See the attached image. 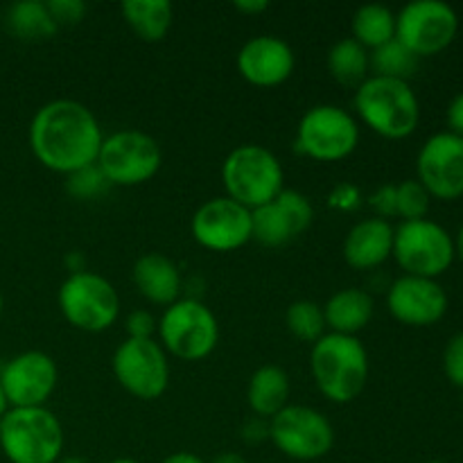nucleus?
<instances>
[{
  "instance_id": "nucleus-1",
  "label": "nucleus",
  "mask_w": 463,
  "mask_h": 463,
  "mask_svg": "<svg viewBox=\"0 0 463 463\" xmlns=\"http://www.w3.org/2000/svg\"><path fill=\"white\" fill-rule=\"evenodd\" d=\"M102 127L86 104L52 99L30 122V149L36 161L59 175L95 165L102 147Z\"/></svg>"
},
{
  "instance_id": "nucleus-2",
  "label": "nucleus",
  "mask_w": 463,
  "mask_h": 463,
  "mask_svg": "<svg viewBox=\"0 0 463 463\" xmlns=\"http://www.w3.org/2000/svg\"><path fill=\"white\" fill-rule=\"evenodd\" d=\"M310 373L326 401L348 405L364 392L369 380V353L360 337L326 333L312 344Z\"/></svg>"
},
{
  "instance_id": "nucleus-3",
  "label": "nucleus",
  "mask_w": 463,
  "mask_h": 463,
  "mask_svg": "<svg viewBox=\"0 0 463 463\" xmlns=\"http://www.w3.org/2000/svg\"><path fill=\"white\" fill-rule=\"evenodd\" d=\"M357 118L364 127L389 140L407 138L420 120V104L410 81L369 75L353 98Z\"/></svg>"
},
{
  "instance_id": "nucleus-4",
  "label": "nucleus",
  "mask_w": 463,
  "mask_h": 463,
  "mask_svg": "<svg viewBox=\"0 0 463 463\" xmlns=\"http://www.w3.org/2000/svg\"><path fill=\"white\" fill-rule=\"evenodd\" d=\"M222 185L226 197L256 211L283 193L285 170L271 149L256 143L238 145L222 163Z\"/></svg>"
},
{
  "instance_id": "nucleus-5",
  "label": "nucleus",
  "mask_w": 463,
  "mask_h": 463,
  "mask_svg": "<svg viewBox=\"0 0 463 463\" xmlns=\"http://www.w3.org/2000/svg\"><path fill=\"white\" fill-rule=\"evenodd\" d=\"M63 443L61 420L48 407H9L0 419V450L9 463H57Z\"/></svg>"
},
{
  "instance_id": "nucleus-6",
  "label": "nucleus",
  "mask_w": 463,
  "mask_h": 463,
  "mask_svg": "<svg viewBox=\"0 0 463 463\" xmlns=\"http://www.w3.org/2000/svg\"><path fill=\"white\" fill-rule=\"evenodd\" d=\"M158 344L181 362H202L220 342V324L199 298H179L158 319Z\"/></svg>"
},
{
  "instance_id": "nucleus-7",
  "label": "nucleus",
  "mask_w": 463,
  "mask_h": 463,
  "mask_svg": "<svg viewBox=\"0 0 463 463\" xmlns=\"http://www.w3.org/2000/svg\"><path fill=\"white\" fill-rule=\"evenodd\" d=\"M360 145V122L337 104H317L298 120L294 147L319 163H337L351 156Z\"/></svg>"
},
{
  "instance_id": "nucleus-8",
  "label": "nucleus",
  "mask_w": 463,
  "mask_h": 463,
  "mask_svg": "<svg viewBox=\"0 0 463 463\" xmlns=\"http://www.w3.org/2000/svg\"><path fill=\"white\" fill-rule=\"evenodd\" d=\"M57 301L63 319L81 333H104L120 317L118 289L104 276L89 269L68 274Z\"/></svg>"
},
{
  "instance_id": "nucleus-9",
  "label": "nucleus",
  "mask_w": 463,
  "mask_h": 463,
  "mask_svg": "<svg viewBox=\"0 0 463 463\" xmlns=\"http://www.w3.org/2000/svg\"><path fill=\"white\" fill-rule=\"evenodd\" d=\"M95 165L102 170L109 185L147 184L158 175L163 165L161 145L154 136L138 129H122L104 136Z\"/></svg>"
},
{
  "instance_id": "nucleus-10",
  "label": "nucleus",
  "mask_w": 463,
  "mask_h": 463,
  "mask_svg": "<svg viewBox=\"0 0 463 463\" xmlns=\"http://www.w3.org/2000/svg\"><path fill=\"white\" fill-rule=\"evenodd\" d=\"M393 258L407 276L434 279L455 262V238L432 220L402 222L393 229Z\"/></svg>"
},
{
  "instance_id": "nucleus-11",
  "label": "nucleus",
  "mask_w": 463,
  "mask_h": 463,
  "mask_svg": "<svg viewBox=\"0 0 463 463\" xmlns=\"http://www.w3.org/2000/svg\"><path fill=\"white\" fill-rule=\"evenodd\" d=\"M269 441L288 459L319 461L333 450L335 428L315 407L288 405L269 419Z\"/></svg>"
},
{
  "instance_id": "nucleus-12",
  "label": "nucleus",
  "mask_w": 463,
  "mask_h": 463,
  "mask_svg": "<svg viewBox=\"0 0 463 463\" xmlns=\"http://www.w3.org/2000/svg\"><path fill=\"white\" fill-rule=\"evenodd\" d=\"M118 384L138 401H156L170 384V362L156 339L127 337L111 360Z\"/></svg>"
},
{
  "instance_id": "nucleus-13",
  "label": "nucleus",
  "mask_w": 463,
  "mask_h": 463,
  "mask_svg": "<svg viewBox=\"0 0 463 463\" xmlns=\"http://www.w3.org/2000/svg\"><path fill=\"white\" fill-rule=\"evenodd\" d=\"M459 32V16L443 0H411L396 14V39L416 57L443 52Z\"/></svg>"
},
{
  "instance_id": "nucleus-14",
  "label": "nucleus",
  "mask_w": 463,
  "mask_h": 463,
  "mask_svg": "<svg viewBox=\"0 0 463 463\" xmlns=\"http://www.w3.org/2000/svg\"><path fill=\"white\" fill-rule=\"evenodd\" d=\"M190 231L199 247L215 253L242 249L251 240V211L224 197L208 199L194 211Z\"/></svg>"
},
{
  "instance_id": "nucleus-15",
  "label": "nucleus",
  "mask_w": 463,
  "mask_h": 463,
  "mask_svg": "<svg viewBox=\"0 0 463 463\" xmlns=\"http://www.w3.org/2000/svg\"><path fill=\"white\" fill-rule=\"evenodd\" d=\"M416 172L430 197L452 202L463 197V138L452 131L430 136L416 158Z\"/></svg>"
},
{
  "instance_id": "nucleus-16",
  "label": "nucleus",
  "mask_w": 463,
  "mask_h": 463,
  "mask_svg": "<svg viewBox=\"0 0 463 463\" xmlns=\"http://www.w3.org/2000/svg\"><path fill=\"white\" fill-rule=\"evenodd\" d=\"M57 383V362L43 351H25L12 357L0 373L9 407H45Z\"/></svg>"
},
{
  "instance_id": "nucleus-17",
  "label": "nucleus",
  "mask_w": 463,
  "mask_h": 463,
  "mask_svg": "<svg viewBox=\"0 0 463 463\" xmlns=\"http://www.w3.org/2000/svg\"><path fill=\"white\" fill-rule=\"evenodd\" d=\"M315 220V206L303 193L285 188L274 202L251 211V240L262 247H283L306 233Z\"/></svg>"
},
{
  "instance_id": "nucleus-18",
  "label": "nucleus",
  "mask_w": 463,
  "mask_h": 463,
  "mask_svg": "<svg viewBox=\"0 0 463 463\" xmlns=\"http://www.w3.org/2000/svg\"><path fill=\"white\" fill-rule=\"evenodd\" d=\"M387 310L401 324L425 328L446 317L448 294L434 279L405 274L389 285Z\"/></svg>"
},
{
  "instance_id": "nucleus-19",
  "label": "nucleus",
  "mask_w": 463,
  "mask_h": 463,
  "mask_svg": "<svg viewBox=\"0 0 463 463\" xmlns=\"http://www.w3.org/2000/svg\"><path fill=\"white\" fill-rule=\"evenodd\" d=\"M297 57L288 41L274 34L249 39L238 52V72L244 81L260 89L280 86L292 77Z\"/></svg>"
},
{
  "instance_id": "nucleus-20",
  "label": "nucleus",
  "mask_w": 463,
  "mask_h": 463,
  "mask_svg": "<svg viewBox=\"0 0 463 463\" xmlns=\"http://www.w3.org/2000/svg\"><path fill=\"white\" fill-rule=\"evenodd\" d=\"M393 253L392 222L366 217L351 226L344 240V260L357 271H369L384 265Z\"/></svg>"
},
{
  "instance_id": "nucleus-21",
  "label": "nucleus",
  "mask_w": 463,
  "mask_h": 463,
  "mask_svg": "<svg viewBox=\"0 0 463 463\" xmlns=\"http://www.w3.org/2000/svg\"><path fill=\"white\" fill-rule=\"evenodd\" d=\"M131 279H134L136 289L145 301L154 303V306H172L181 298V289H184V280H181V271L172 258L163 256V253H145L134 262L131 269Z\"/></svg>"
},
{
  "instance_id": "nucleus-22",
  "label": "nucleus",
  "mask_w": 463,
  "mask_h": 463,
  "mask_svg": "<svg viewBox=\"0 0 463 463\" xmlns=\"http://www.w3.org/2000/svg\"><path fill=\"white\" fill-rule=\"evenodd\" d=\"M375 315V301L371 292L360 288H344L326 301L324 317L328 333L357 337Z\"/></svg>"
},
{
  "instance_id": "nucleus-23",
  "label": "nucleus",
  "mask_w": 463,
  "mask_h": 463,
  "mask_svg": "<svg viewBox=\"0 0 463 463\" xmlns=\"http://www.w3.org/2000/svg\"><path fill=\"white\" fill-rule=\"evenodd\" d=\"M247 402L253 416L274 419L289 405V375L276 364H265L253 371L247 384Z\"/></svg>"
},
{
  "instance_id": "nucleus-24",
  "label": "nucleus",
  "mask_w": 463,
  "mask_h": 463,
  "mask_svg": "<svg viewBox=\"0 0 463 463\" xmlns=\"http://www.w3.org/2000/svg\"><path fill=\"white\" fill-rule=\"evenodd\" d=\"M120 12L134 34L147 43L165 39L175 23V7L170 0H125Z\"/></svg>"
},
{
  "instance_id": "nucleus-25",
  "label": "nucleus",
  "mask_w": 463,
  "mask_h": 463,
  "mask_svg": "<svg viewBox=\"0 0 463 463\" xmlns=\"http://www.w3.org/2000/svg\"><path fill=\"white\" fill-rule=\"evenodd\" d=\"M5 25L21 41H45L57 34L59 25L43 0H18L9 5Z\"/></svg>"
},
{
  "instance_id": "nucleus-26",
  "label": "nucleus",
  "mask_w": 463,
  "mask_h": 463,
  "mask_svg": "<svg viewBox=\"0 0 463 463\" xmlns=\"http://www.w3.org/2000/svg\"><path fill=\"white\" fill-rule=\"evenodd\" d=\"M351 36L371 52L396 39V14L387 5H362L351 18Z\"/></svg>"
},
{
  "instance_id": "nucleus-27",
  "label": "nucleus",
  "mask_w": 463,
  "mask_h": 463,
  "mask_svg": "<svg viewBox=\"0 0 463 463\" xmlns=\"http://www.w3.org/2000/svg\"><path fill=\"white\" fill-rule=\"evenodd\" d=\"M328 72L337 84L348 86V89H357L371 75L369 50L357 43L353 36L339 39L328 50Z\"/></svg>"
},
{
  "instance_id": "nucleus-28",
  "label": "nucleus",
  "mask_w": 463,
  "mask_h": 463,
  "mask_svg": "<svg viewBox=\"0 0 463 463\" xmlns=\"http://www.w3.org/2000/svg\"><path fill=\"white\" fill-rule=\"evenodd\" d=\"M416 66H419V57L411 50H407L398 39L389 41V43L369 52L371 75L375 77L410 81L411 75L416 72Z\"/></svg>"
},
{
  "instance_id": "nucleus-29",
  "label": "nucleus",
  "mask_w": 463,
  "mask_h": 463,
  "mask_svg": "<svg viewBox=\"0 0 463 463\" xmlns=\"http://www.w3.org/2000/svg\"><path fill=\"white\" fill-rule=\"evenodd\" d=\"M285 326H288V330L298 342L306 344L319 342L328 333V328H326L324 306H319L317 301H310V298L294 301L285 310Z\"/></svg>"
},
{
  "instance_id": "nucleus-30",
  "label": "nucleus",
  "mask_w": 463,
  "mask_h": 463,
  "mask_svg": "<svg viewBox=\"0 0 463 463\" xmlns=\"http://www.w3.org/2000/svg\"><path fill=\"white\" fill-rule=\"evenodd\" d=\"M430 202H432V197H430V193L419 179H407L396 185V208L398 217H402V222L425 220L430 211Z\"/></svg>"
},
{
  "instance_id": "nucleus-31",
  "label": "nucleus",
  "mask_w": 463,
  "mask_h": 463,
  "mask_svg": "<svg viewBox=\"0 0 463 463\" xmlns=\"http://www.w3.org/2000/svg\"><path fill=\"white\" fill-rule=\"evenodd\" d=\"M109 188H111V185L104 179L102 170H99L98 165L81 167V170L66 176V190L75 199H98L99 194L107 193Z\"/></svg>"
},
{
  "instance_id": "nucleus-32",
  "label": "nucleus",
  "mask_w": 463,
  "mask_h": 463,
  "mask_svg": "<svg viewBox=\"0 0 463 463\" xmlns=\"http://www.w3.org/2000/svg\"><path fill=\"white\" fill-rule=\"evenodd\" d=\"M443 371L450 384L463 389V333H457L450 337L443 351Z\"/></svg>"
},
{
  "instance_id": "nucleus-33",
  "label": "nucleus",
  "mask_w": 463,
  "mask_h": 463,
  "mask_svg": "<svg viewBox=\"0 0 463 463\" xmlns=\"http://www.w3.org/2000/svg\"><path fill=\"white\" fill-rule=\"evenodd\" d=\"M362 203H364L362 190L355 184H351V181H342L328 194V206L339 213H355Z\"/></svg>"
},
{
  "instance_id": "nucleus-34",
  "label": "nucleus",
  "mask_w": 463,
  "mask_h": 463,
  "mask_svg": "<svg viewBox=\"0 0 463 463\" xmlns=\"http://www.w3.org/2000/svg\"><path fill=\"white\" fill-rule=\"evenodd\" d=\"M366 203L373 211V217L378 220H392V217H398V208H396V185L393 184H384L375 190L373 194H369Z\"/></svg>"
},
{
  "instance_id": "nucleus-35",
  "label": "nucleus",
  "mask_w": 463,
  "mask_h": 463,
  "mask_svg": "<svg viewBox=\"0 0 463 463\" xmlns=\"http://www.w3.org/2000/svg\"><path fill=\"white\" fill-rule=\"evenodd\" d=\"M48 9L59 27L77 25L84 18L86 3H81V0H48Z\"/></svg>"
},
{
  "instance_id": "nucleus-36",
  "label": "nucleus",
  "mask_w": 463,
  "mask_h": 463,
  "mask_svg": "<svg viewBox=\"0 0 463 463\" xmlns=\"http://www.w3.org/2000/svg\"><path fill=\"white\" fill-rule=\"evenodd\" d=\"M127 337L131 339H154L158 328L156 317L149 310H134L125 321Z\"/></svg>"
},
{
  "instance_id": "nucleus-37",
  "label": "nucleus",
  "mask_w": 463,
  "mask_h": 463,
  "mask_svg": "<svg viewBox=\"0 0 463 463\" xmlns=\"http://www.w3.org/2000/svg\"><path fill=\"white\" fill-rule=\"evenodd\" d=\"M240 434L247 446H260V443L269 441V420L260 419V416H249L242 423Z\"/></svg>"
},
{
  "instance_id": "nucleus-38",
  "label": "nucleus",
  "mask_w": 463,
  "mask_h": 463,
  "mask_svg": "<svg viewBox=\"0 0 463 463\" xmlns=\"http://www.w3.org/2000/svg\"><path fill=\"white\" fill-rule=\"evenodd\" d=\"M448 127H450L452 134L461 136L463 138V90L459 95L452 98V102L448 104Z\"/></svg>"
},
{
  "instance_id": "nucleus-39",
  "label": "nucleus",
  "mask_w": 463,
  "mask_h": 463,
  "mask_svg": "<svg viewBox=\"0 0 463 463\" xmlns=\"http://www.w3.org/2000/svg\"><path fill=\"white\" fill-rule=\"evenodd\" d=\"M235 9L247 16H256V14H262L265 9H269V3L267 0H235Z\"/></svg>"
},
{
  "instance_id": "nucleus-40",
  "label": "nucleus",
  "mask_w": 463,
  "mask_h": 463,
  "mask_svg": "<svg viewBox=\"0 0 463 463\" xmlns=\"http://www.w3.org/2000/svg\"><path fill=\"white\" fill-rule=\"evenodd\" d=\"M161 463H208L202 457H197L194 452H172L170 457H165Z\"/></svg>"
},
{
  "instance_id": "nucleus-41",
  "label": "nucleus",
  "mask_w": 463,
  "mask_h": 463,
  "mask_svg": "<svg viewBox=\"0 0 463 463\" xmlns=\"http://www.w3.org/2000/svg\"><path fill=\"white\" fill-rule=\"evenodd\" d=\"M208 463H249L240 452H220L213 461Z\"/></svg>"
},
{
  "instance_id": "nucleus-42",
  "label": "nucleus",
  "mask_w": 463,
  "mask_h": 463,
  "mask_svg": "<svg viewBox=\"0 0 463 463\" xmlns=\"http://www.w3.org/2000/svg\"><path fill=\"white\" fill-rule=\"evenodd\" d=\"M455 253L459 256V260L463 262V224H461L459 233H457V240H455Z\"/></svg>"
},
{
  "instance_id": "nucleus-43",
  "label": "nucleus",
  "mask_w": 463,
  "mask_h": 463,
  "mask_svg": "<svg viewBox=\"0 0 463 463\" xmlns=\"http://www.w3.org/2000/svg\"><path fill=\"white\" fill-rule=\"evenodd\" d=\"M9 411V402H7V396H5V389L3 384H0V419H3L5 414Z\"/></svg>"
},
{
  "instance_id": "nucleus-44",
  "label": "nucleus",
  "mask_w": 463,
  "mask_h": 463,
  "mask_svg": "<svg viewBox=\"0 0 463 463\" xmlns=\"http://www.w3.org/2000/svg\"><path fill=\"white\" fill-rule=\"evenodd\" d=\"M57 463H89V461L81 459V457H61Z\"/></svg>"
},
{
  "instance_id": "nucleus-45",
  "label": "nucleus",
  "mask_w": 463,
  "mask_h": 463,
  "mask_svg": "<svg viewBox=\"0 0 463 463\" xmlns=\"http://www.w3.org/2000/svg\"><path fill=\"white\" fill-rule=\"evenodd\" d=\"M109 463H140V461L131 459V457H120V459H111Z\"/></svg>"
},
{
  "instance_id": "nucleus-46",
  "label": "nucleus",
  "mask_w": 463,
  "mask_h": 463,
  "mask_svg": "<svg viewBox=\"0 0 463 463\" xmlns=\"http://www.w3.org/2000/svg\"><path fill=\"white\" fill-rule=\"evenodd\" d=\"M3 307H5V301H3V294H0V315H3Z\"/></svg>"
},
{
  "instance_id": "nucleus-47",
  "label": "nucleus",
  "mask_w": 463,
  "mask_h": 463,
  "mask_svg": "<svg viewBox=\"0 0 463 463\" xmlns=\"http://www.w3.org/2000/svg\"><path fill=\"white\" fill-rule=\"evenodd\" d=\"M428 463H446V461H439V459H434V461H428Z\"/></svg>"
}]
</instances>
